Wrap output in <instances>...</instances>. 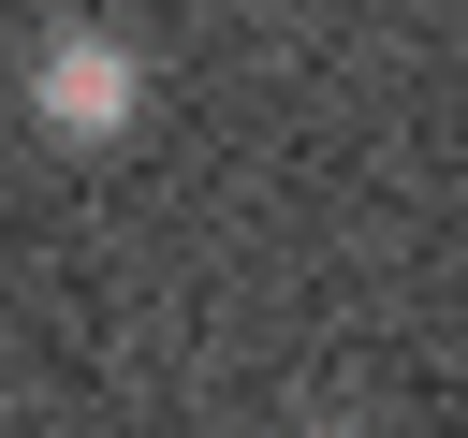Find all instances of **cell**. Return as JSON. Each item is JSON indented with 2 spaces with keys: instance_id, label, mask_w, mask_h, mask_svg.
<instances>
[{
  "instance_id": "obj_1",
  "label": "cell",
  "mask_w": 468,
  "mask_h": 438,
  "mask_svg": "<svg viewBox=\"0 0 468 438\" xmlns=\"http://www.w3.org/2000/svg\"><path fill=\"white\" fill-rule=\"evenodd\" d=\"M29 117H44L58 146H117V131L146 117V58H132L117 29H44V58H29Z\"/></svg>"
},
{
  "instance_id": "obj_2",
  "label": "cell",
  "mask_w": 468,
  "mask_h": 438,
  "mask_svg": "<svg viewBox=\"0 0 468 438\" xmlns=\"http://www.w3.org/2000/svg\"><path fill=\"white\" fill-rule=\"evenodd\" d=\"M292 438H366V423H292Z\"/></svg>"
}]
</instances>
